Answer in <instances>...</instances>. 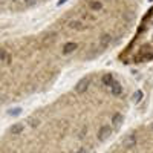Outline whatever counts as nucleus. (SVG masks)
Segmentation results:
<instances>
[{
  "label": "nucleus",
  "mask_w": 153,
  "mask_h": 153,
  "mask_svg": "<svg viewBox=\"0 0 153 153\" xmlns=\"http://www.w3.org/2000/svg\"><path fill=\"white\" fill-rule=\"evenodd\" d=\"M23 129H25V124H22V123L14 124V126L11 127V133H12V135H19V133L23 132Z\"/></svg>",
  "instance_id": "nucleus-6"
},
{
  "label": "nucleus",
  "mask_w": 153,
  "mask_h": 153,
  "mask_svg": "<svg viewBox=\"0 0 153 153\" xmlns=\"http://www.w3.org/2000/svg\"><path fill=\"white\" fill-rule=\"evenodd\" d=\"M20 112H22V109H20V107H17V109H11V110H9V115H12V117H16V115H19Z\"/></svg>",
  "instance_id": "nucleus-15"
},
{
  "label": "nucleus",
  "mask_w": 153,
  "mask_h": 153,
  "mask_svg": "<svg viewBox=\"0 0 153 153\" xmlns=\"http://www.w3.org/2000/svg\"><path fill=\"white\" fill-rule=\"evenodd\" d=\"M75 153H89V152H87V149H86V147H81V149L76 150Z\"/></svg>",
  "instance_id": "nucleus-17"
},
{
  "label": "nucleus",
  "mask_w": 153,
  "mask_h": 153,
  "mask_svg": "<svg viewBox=\"0 0 153 153\" xmlns=\"http://www.w3.org/2000/svg\"><path fill=\"white\" fill-rule=\"evenodd\" d=\"M3 60H9V55H8L6 51L0 49V61H3Z\"/></svg>",
  "instance_id": "nucleus-13"
},
{
  "label": "nucleus",
  "mask_w": 153,
  "mask_h": 153,
  "mask_svg": "<svg viewBox=\"0 0 153 153\" xmlns=\"http://www.w3.org/2000/svg\"><path fill=\"white\" fill-rule=\"evenodd\" d=\"M101 8H103V3L101 2H97V0L95 2H91V9L92 11H101Z\"/></svg>",
  "instance_id": "nucleus-10"
},
{
  "label": "nucleus",
  "mask_w": 153,
  "mask_h": 153,
  "mask_svg": "<svg viewBox=\"0 0 153 153\" xmlns=\"http://www.w3.org/2000/svg\"><path fill=\"white\" fill-rule=\"evenodd\" d=\"M110 133H112V127L110 126H103L98 130V141H106V139L110 136Z\"/></svg>",
  "instance_id": "nucleus-1"
},
{
  "label": "nucleus",
  "mask_w": 153,
  "mask_h": 153,
  "mask_svg": "<svg viewBox=\"0 0 153 153\" xmlns=\"http://www.w3.org/2000/svg\"><path fill=\"white\" fill-rule=\"evenodd\" d=\"M12 2H19V0H12Z\"/></svg>",
  "instance_id": "nucleus-20"
},
{
  "label": "nucleus",
  "mask_w": 153,
  "mask_h": 153,
  "mask_svg": "<svg viewBox=\"0 0 153 153\" xmlns=\"http://www.w3.org/2000/svg\"><path fill=\"white\" fill-rule=\"evenodd\" d=\"M75 49H76V43H74V42H69V43H66L65 46H63V54H65V55H68V54L74 52Z\"/></svg>",
  "instance_id": "nucleus-5"
},
{
  "label": "nucleus",
  "mask_w": 153,
  "mask_h": 153,
  "mask_svg": "<svg viewBox=\"0 0 153 153\" xmlns=\"http://www.w3.org/2000/svg\"><path fill=\"white\" fill-rule=\"evenodd\" d=\"M110 40H112L110 34H104V35H101V38H100V43L103 45V48H106V46L110 43Z\"/></svg>",
  "instance_id": "nucleus-7"
},
{
  "label": "nucleus",
  "mask_w": 153,
  "mask_h": 153,
  "mask_svg": "<svg viewBox=\"0 0 153 153\" xmlns=\"http://www.w3.org/2000/svg\"><path fill=\"white\" fill-rule=\"evenodd\" d=\"M69 26H71L72 29H83V28H84V23H83V22H71Z\"/></svg>",
  "instance_id": "nucleus-8"
},
{
  "label": "nucleus",
  "mask_w": 153,
  "mask_h": 153,
  "mask_svg": "<svg viewBox=\"0 0 153 153\" xmlns=\"http://www.w3.org/2000/svg\"><path fill=\"white\" fill-rule=\"evenodd\" d=\"M113 81H115V80H113V76H112L110 74H106V75L103 76V83H104L106 86H110Z\"/></svg>",
  "instance_id": "nucleus-9"
},
{
  "label": "nucleus",
  "mask_w": 153,
  "mask_h": 153,
  "mask_svg": "<svg viewBox=\"0 0 153 153\" xmlns=\"http://www.w3.org/2000/svg\"><path fill=\"white\" fill-rule=\"evenodd\" d=\"M38 124H40V121H38V120H35V118L31 120V126H32V127H35V126H38Z\"/></svg>",
  "instance_id": "nucleus-16"
},
{
  "label": "nucleus",
  "mask_w": 153,
  "mask_h": 153,
  "mask_svg": "<svg viewBox=\"0 0 153 153\" xmlns=\"http://www.w3.org/2000/svg\"><path fill=\"white\" fill-rule=\"evenodd\" d=\"M109 87H110V92H112L113 95H117V97H118V95H121V92H123L121 84H120V83H117V81H113Z\"/></svg>",
  "instance_id": "nucleus-3"
},
{
  "label": "nucleus",
  "mask_w": 153,
  "mask_h": 153,
  "mask_svg": "<svg viewBox=\"0 0 153 153\" xmlns=\"http://www.w3.org/2000/svg\"><path fill=\"white\" fill-rule=\"evenodd\" d=\"M123 123V115L121 113H115L112 117V127L113 129H117V127H120Z\"/></svg>",
  "instance_id": "nucleus-4"
},
{
  "label": "nucleus",
  "mask_w": 153,
  "mask_h": 153,
  "mask_svg": "<svg viewBox=\"0 0 153 153\" xmlns=\"http://www.w3.org/2000/svg\"><path fill=\"white\" fill-rule=\"evenodd\" d=\"M23 2H25V5H26V6H34V5H37L38 0H23Z\"/></svg>",
  "instance_id": "nucleus-14"
},
{
  "label": "nucleus",
  "mask_w": 153,
  "mask_h": 153,
  "mask_svg": "<svg viewBox=\"0 0 153 153\" xmlns=\"http://www.w3.org/2000/svg\"><path fill=\"white\" fill-rule=\"evenodd\" d=\"M141 100H143V92H141V91H138V92L133 95V101H135V103H139Z\"/></svg>",
  "instance_id": "nucleus-12"
},
{
  "label": "nucleus",
  "mask_w": 153,
  "mask_h": 153,
  "mask_svg": "<svg viewBox=\"0 0 153 153\" xmlns=\"http://www.w3.org/2000/svg\"><path fill=\"white\" fill-rule=\"evenodd\" d=\"M133 144H135V136L132 135V136H129V138L126 139V143H124V146H126V147H132Z\"/></svg>",
  "instance_id": "nucleus-11"
},
{
  "label": "nucleus",
  "mask_w": 153,
  "mask_h": 153,
  "mask_svg": "<svg viewBox=\"0 0 153 153\" xmlns=\"http://www.w3.org/2000/svg\"><path fill=\"white\" fill-rule=\"evenodd\" d=\"M150 129H152V130H153V123H152V126H150Z\"/></svg>",
  "instance_id": "nucleus-19"
},
{
  "label": "nucleus",
  "mask_w": 153,
  "mask_h": 153,
  "mask_svg": "<svg viewBox=\"0 0 153 153\" xmlns=\"http://www.w3.org/2000/svg\"><path fill=\"white\" fill-rule=\"evenodd\" d=\"M89 80H81L78 84H76V87H75V91L78 92V94H83V92H86L87 91V87H89Z\"/></svg>",
  "instance_id": "nucleus-2"
},
{
  "label": "nucleus",
  "mask_w": 153,
  "mask_h": 153,
  "mask_svg": "<svg viewBox=\"0 0 153 153\" xmlns=\"http://www.w3.org/2000/svg\"><path fill=\"white\" fill-rule=\"evenodd\" d=\"M66 2H68V0H58V3H57V5H58V6H61L63 3H66Z\"/></svg>",
  "instance_id": "nucleus-18"
}]
</instances>
